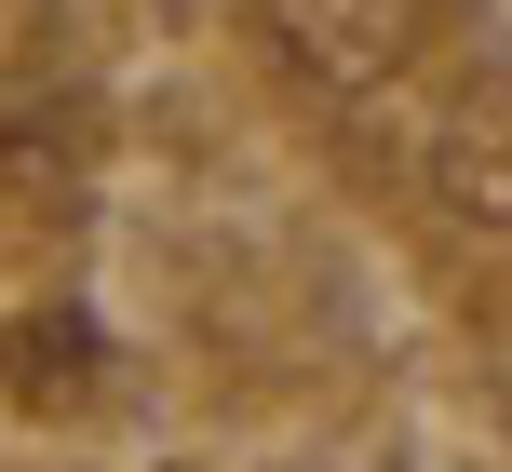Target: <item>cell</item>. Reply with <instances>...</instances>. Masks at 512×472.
Listing matches in <instances>:
<instances>
[{"instance_id":"obj_2","label":"cell","mask_w":512,"mask_h":472,"mask_svg":"<svg viewBox=\"0 0 512 472\" xmlns=\"http://www.w3.org/2000/svg\"><path fill=\"white\" fill-rule=\"evenodd\" d=\"M432 203L459 216V230H512V54L445 108V135H432Z\"/></svg>"},{"instance_id":"obj_1","label":"cell","mask_w":512,"mask_h":472,"mask_svg":"<svg viewBox=\"0 0 512 472\" xmlns=\"http://www.w3.org/2000/svg\"><path fill=\"white\" fill-rule=\"evenodd\" d=\"M256 14H270L283 68H297L310 95H337V108L391 95V81L418 68V0H256Z\"/></svg>"}]
</instances>
